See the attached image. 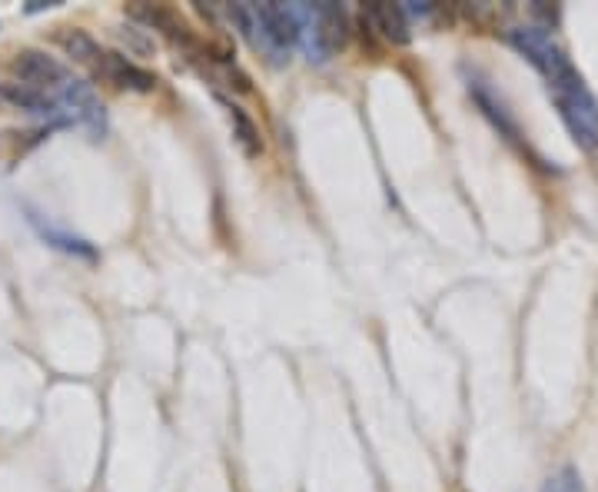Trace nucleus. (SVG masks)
<instances>
[{
  "label": "nucleus",
  "mask_w": 598,
  "mask_h": 492,
  "mask_svg": "<svg viewBox=\"0 0 598 492\" xmlns=\"http://www.w3.org/2000/svg\"><path fill=\"white\" fill-rule=\"evenodd\" d=\"M548 94L572 140L581 150H598V100L588 90L585 77L572 67L562 77L548 81Z\"/></svg>",
  "instance_id": "obj_1"
},
{
  "label": "nucleus",
  "mask_w": 598,
  "mask_h": 492,
  "mask_svg": "<svg viewBox=\"0 0 598 492\" xmlns=\"http://www.w3.org/2000/svg\"><path fill=\"white\" fill-rule=\"evenodd\" d=\"M299 24V47L307 51L310 64H327L337 51L346 47V11L337 4H289Z\"/></svg>",
  "instance_id": "obj_2"
},
{
  "label": "nucleus",
  "mask_w": 598,
  "mask_h": 492,
  "mask_svg": "<svg viewBox=\"0 0 598 492\" xmlns=\"http://www.w3.org/2000/svg\"><path fill=\"white\" fill-rule=\"evenodd\" d=\"M11 71H14L21 87L41 94L51 104H57L61 114H64V100L71 97V90L81 84V77H74L57 57H51L47 51H38V47L18 51L14 61H11Z\"/></svg>",
  "instance_id": "obj_3"
},
{
  "label": "nucleus",
  "mask_w": 598,
  "mask_h": 492,
  "mask_svg": "<svg viewBox=\"0 0 598 492\" xmlns=\"http://www.w3.org/2000/svg\"><path fill=\"white\" fill-rule=\"evenodd\" d=\"M249 11L256 24V51H266L276 61H282L299 44V24L292 18V8L266 0V4H249Z\"/></svg>",
  "instance_id": "obj_4"
},
{
  "label": "nucleus",
  "mask_w": 598,
  "mask_h": 492,
  "mask_svg": "<svg viewBox=\"0 0 598 492\" xmlns=\"http://www.w3.org/2000/svg\"><path fill=\"white\" fill-rule=\"evenodd\" d=\"M509 44L548 81L562 77L565 71H572V61L568 54L555 44V38L545 31V28H535V24H525V28H512L509 31Z\"/></svg>",
  "instance_id": "obj_5"
},
{
  "label": "nucleus",
  "mask_w": 598,
  "mask_h": 492,
  "mask_svg": "<svg viewBox=\"0 0 598 492\" xmlns=\"http://www.w3.org/2000/svg\"><path fill=\"white\" fill-rule=\"evenodd\" d=\"M94 81L110 84L117 90H130V94H150L157 87V77L143 67H137L130 57H124L120 51H107L100 67L94 71Z\"/></svg>",
  "instance_id": "obj_6"
},
{
  "label": "nucleus",
  "mask_w": 598,
  "mask_h": 492,
  "mask_svg": "<svg viewBox=\"0 0 598 492\" xmlns=\"http://www.w3.org/2000/svg\"><path fill=\"white\" fill-rule=\"evenodd\" d=\"M360 18L386 44H409V18H406L403 4H389V0H370V4H363Z\"/></svg>",
  "instance_id": "obj_7"
},
{
  "label": "nucleus",
  "mask_w": 598,
  "mask_h": 492,
  "mask_svg": "<svg viewBox=\"0 0 598 492\" xmlns=\"http://www.w3.org/2000/svg\"><path fill=\"white\" fill-rule=\"evenodd\" d=\"M54 44L74 61V64H81L90 77H94V71L100 67V61H104V54H107V47H100L87 31H81V28H61L57 34H54Z\"/></svg>",
  "instance_id": "obj_8"
},
{
  "label": "nucleus",
  "mask_w": 598,
  "mask_h": 492,
  "mask_svg": "<svg viewBox=\"0 0 598 492\" xmlns=\"http://www.w3.org/2000/svg\"><path fill=\"white\" fill-rule=\"evenodd\" d=\"M31 223H34V229L54 246V250H61V254H71V257H81V260H97V250L94 246L84 239V236H74V233H67V229H61V226H54V223H47L41 213H31Z\"/></svg>",
  "instance_id": "obj_9"
},
{
  "label": "nucleus",
  "mask_w": 598,
  "mask_h": 492,
  "mask_svg": "<svg viewBox=\"0 0 598 492\" xmlns=\"http://www.w3.org/2000/svg\"><path fill=\"white\" fill-rule=\"evenodd\" d=\"M226 114H229V124H233V137L239 143V150L246 157H259L263 153V140H259V127L236 107V104H226Z\"/></svg>",
  "instance_id": "obj_10"
},
{
  "label": "nucleus",
  "mask_w": 598,
  "mask_h": 492,
  "mask_svg": "<svg viewBox=\"0 0 598 492\" xmlns=\"http://www.w3.org/2000/svg\"><path fill=\"white\" fill-rule=\"evenodd\" d=\"M57 4H64V0H31V4L24 8L28 14H41V11H51V8H57Z\"/></svg>",
  "instance_id": "obj_11"
}]
</instances>
